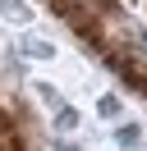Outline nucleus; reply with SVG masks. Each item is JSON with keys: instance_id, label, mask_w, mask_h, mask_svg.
<instances>
[{"instance_id": "obj_1", "label": "nucleus", "mask_w": 147, "mask_h": 151, "mask_svg": "<svg viewBox=\"0 0 147 151\" xmlns=\"http://www.w3.org/2000/svg\"><path fill=\"white\" fill-rule=\"evenodd\" d=\"M0 14L14 19V23H23V19H28V5H23V0H0Z\"/></svg>"}, {"instance_id": "obj_2", "label": "nucleus", "mask_w": 147, "mask_h": 151, "mask_svg": "<svg viewBox=\"0 0 147 151\" xmlns=\"http://www.w3.org/2000/svg\"><path fill=\"white\" fill-rule=\"evenodd\" d=\"M28 55H41V60H46V55H51V46H46V41H28Z\"/></svg>"}]
</instances>
